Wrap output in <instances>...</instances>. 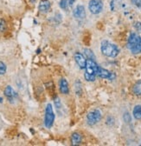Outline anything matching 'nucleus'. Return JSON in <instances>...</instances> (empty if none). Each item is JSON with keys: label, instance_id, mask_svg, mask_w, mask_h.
<instances>
[{"label": "nucleus", "instance_id": "nucleus-13", "mask_svg": "<svg viewBox=\"0 0 141 146\" xmlns=\"http://www.w3.org/2000/svg\"><path fill=\"white\" fill-rule=\"evenodd\" d=\"M81 141H82V137L79 133L75 132V133L72 134V136H71V143H72L73 145L81 144Z\"/></svg>", "mask_w": 141, "mask_h": 146}, {"label": "nucleus", "instance_id": "nucleus-12", "mask_svg": "<svg viewBox=\"0 0 141 146\" xmlns=\"http://www.w3.org/2000/svg\"><path fill=\"white\" fill-rule=\"evenodd\" d=\"M38 9L41 12H47L50 9V2L49 0H42L39 4Z\"/></svg>", "mask_w": 141, "mask_h": 146}, {"label": "nucleus", "instance_id": "nucleus-9", "mask_svg": "<svg viewBox=\"0 0 141 146\" xmlns=\"http://www.w3.org/2000/svg\"><path fill=\"white\" fill-rule=\"evenodd\" d=\"M74 58L76 62V64H78V66L81 69H85L86 67V64H87V59L85 58V57L80 52H76L74 55Z\"/></svg>", "mask_w": 141, "mask_h": 146}, {"label": "nucleus", "instance_id": "nucleus-6", "mask_svg": "<svg viewBox=\"0 0 141 146\" xmlns=\"http://www.w3.org/2000/svg\"><path fill=\"white\" fill-rule=\"evenodd\" d=\"M89 9L91 13L94 15L99 14L103 10V3L101 0H90L89 4Z\"/></svg>", "mask_w": 141, "mask_h": 146}, {"label": "nucleus", "instance_id": "nucleus-15", "mask_svg": "<svg viewBox=\"0 0 141 146\" xmlns=\"http://www.w3.org/2000/svg\"><path fill=\"white\" fill-rule=\"evenodd\" d=\"M132 91L136 96H141V81L137 82L133 87H132Z\"/></svg>", "mask_w": 141, "mask_h": 146}, {"label": "nucleus", "instance_id": "nucleus-23", "mask_svg": "<svg viewBox=\"0 0 141 146\" xmlns=\"http://www.w3.org/2000/svg\"><path fill=\"white\" fill-rule=\"evenodd\" d=\"M124 119H125V121H126L127 123L130 122V121H131V117H130V114H128V113H126V114L124 115Z\"/></svg>", "mask_w": 141, "mask_h": 146}, {"label": "nucleus", "instance_id": "nucleus-11", "mask_svg": "<svg viewBox=\"0 0 141 146\" xmlns=\"http://www.w3.org/2000/svg\"><path fill=\"white\" fill-rule=\"evenodd\" d=\"M59 88H60V91L62 93V94H64V95H66V94H68V92H69V87H68V81L65 79V78H62L61 80H60V83H59Z\"/></svg>", "mask_w": 141, "mask_h": 146}, {"label": "nucleus", "instance_id": "nucleus-20", "mask_svg": "<svg viewBox=\"0 0 141 146\" xmlns=\"http://www.w3.org/2000/svg\"><path fill=\"white\" fill-rule=\"evenodd\" d=\"M6 30V23L5 20L0 19V31H5Z\"/></svg>", "mask_w": 141, "mask_h": 146}, {"label": "nucleus", "instance_id": "nucleus-2", "mask_svg": "<svg viewBox=\"0 0 141 146\" xmlns=\"http://www.w3.org/2000/svg\"><path fill=\"white\" fill-rule=\"evenodd\" d=\"M100 50L103 55L108 58H115L119 53V49L118 48V46L107 40H104L101 42Z\"/></svg>", "mask_w": 141, "mask_h": 146}, {"label": "nucleus", "instance_id": "nucleus-1", "mask_svg": "<svg viewBox=\"0 0 141 146\" xmlns=\"http://www.w3.org/2000/svg\"><path fill=\"white\" fill-rule=\"evenodd\" d=\"M85 69H86L85 74H84L85 79L89 82H94L97 76L99 65L96 64V62L94 60L87 59Z\"/></svg>", "mask_w": 141, "mask_h": 146}, {"label": "nucleus", "instance_id": "nucleus-24", "mask_svg": "<svg viewBox=\"0 0 141 146\" xmlns=\"http://www.w3.org/2000/svg\"><path fill=\"white\" fill-rule=\"evenodd\" d=\"M75 0H68V2H69V5L70 6H71L74 3H75Z\"/></svg>", "mask_w": 141, "mask_h": 146}, {"label": "nucleus", "instance_id": "nucleus-5", "mask_svg": "<svg viewBox=\"0 0 141 146\" xmlns=\"http://www.w3.org/2000/svg\"><path fill=\"white\" fill-rule=\"evenodd\" d=\"M101 119V113L99 110H94L90 111L87 116V123L90 125H94L97 123H99Z\"/></svg>", "mask_w": 141, "mask_h": 146}, {"label": "nucleus", "instance_id": "nucleus-25", "mask_svg": "<svg viewBox=\"0 0 141 146\" xmlns=\"http://www.w3.org/2000/svg\"><path fill=\"white\" fill-rule=\"evenodd\" d=\"M2 103H3V98L0 97V104H2Z\"/></svg>", "mask_w": 141, "mask_h": 146}, {"label": "nucleus", "instance_id": "nucleus-19", "mask_svg": "<svg viewBox=\"0 0 141 146\" xmlns=\"http://www.w3.org/2000/svg\"><path fill=\"white\" fill-rule=\"evenodd\" d=\"M6 70H7V67L5 64V63H3L2 61H0V75L5 74Z\"/></svg>", "mask_w": 141, "mask_h": 146}, {"label": "nucleus", "instance_id": "nucleus-8", "mask_svg": "<svg viewBox=\"0 0 141 146\" xmlns=\"http://www.w3.org/2000/svg\"><path fill=\"white\" fill-rule=\"evenodd\" d=\"M73 15L75 18L77 19H84L86 17V11H85V7L81 5H77L73 11Z\"/></svg>", "mask_w": 141, "mask_h": 146}, {"label": "nucleus", "instance_id": "nucleus-14", "mask_svg": "<svg viewBox=\"0 0 141 146\" xmlns=\"http://www.w3.org/2000/svg\"><path fill=\"white\" fill-rule=\"evenodd\" d=\"M132 115H133L134 118H136L138 120L141 119V105H136L134 107Z\"/></svg>", "mask_w": 141, "mask_h": 146}, {"label": "nucleus", "instance_id": "nucleus-10", "mask_svg": "<svg viewBox=\"0 0 141 146\" xmlns=\"http://www.w3.org/2000/svg\"><path fill=\"white\" fill-rule=\"evenodd\" d=\"M97 76H99L101 78H108V79H113L114 78L113 73H112L111 71L106 70L104 68H101L99 66V70H98V73Z\"/></svg>", "mask_w": 141, "mask_h": 146}, {"label": "nucleus", "instance_id": "nucleus-3", "mask_svg": "<svg viewBox=\"0 0 141 146\" xmlns=\"http://www.w3.org/2000/svg\"><path fill=\"white\" fill-rule=\"evenodd\" d=\"M127 47L133 54L141 52V36L136 33H132L127 41Z\"/></svg>", "mask_w": 141, "mask_h": 146}, {"label": "nucleus", "instance_id": "nucleus-4", "mask_svg": "<svg viewBox=\"0 0 141 146\" xmlns=\"http://www.w3.org/2000/svg\"><path fill=\"white\" fill-rule=\"evenodd\" d=\"M55 121V113L53 111V107L51 104H48L45 109V116H44V125L46 128L49 129L52 127Z\"/></svg>", "mask_w": 141, "mask_h": 146}, {"label": "nucleus", "instance_id": "nucleus-7", "mask_svg": "<svg viewBox=\"0 0 141 146\" xmlns=\"http://www.w3.org/2000/svg\"><path fill=\"white\" fill-rule=\"evenodd\" d=\"M4 93H5V97L8 98V100L10 103L12 101H14L15 99H16L17 97H18V95H17V93L15 91V90L11 86H10V85H8V86L5 87V90H4Z\"/></svg>", "mask_w": 141, "mask_h": 146}, {"label": "nucleus", "instance_id": "nucleus-16", "mask_svg": "<svg viewBox=\"0 0 141 146\" xmlns=\"http://www.w3.org/2000/svg\"><path fill=\"white\" fill-rule=\"evenodd\" d=\"M84 54L87 56V59H92V60H94L95 61V56H94V52L91 50H89V49H85L84 50Z\"/></svg>", "mask_w": 141, "mask_h": 146}, {"label": "nucleus", "instance_id": "nucleus-17", "mask_svg": "<svg viewBox=\"0 0 141 146\" xmlns=\"http://www.w3.org/2000/svg\"><path fill=\"white\" fill-rule=\"evenodd\" d=\"M55 106L56 107V110L58 111V112H61V110H62V103H61V99L59 98H55Z\"/></svg>", "mask_w": 141, "mask_h": 146}, {"label": "nucleus", "instance_id": "nucleus-21", "mask_svg": "<svg viewBox=\"0 0 141 146\" xmlns=\"http://www.w3.org/2000/svg\"><path fill=\"white\" fill-rule=\"evenodd\" d=\"M131 2L137 7L141 8V0H131Z\"/></svg>", "mask_w": 141, "mask_h": 146}, {"label": "nucleus", "instance_id": "nucleus-22", "mask_svg": "<svg viewBox=\"0 0 141 146\" xmlns=\"http://www.w3.org/2000/svg\"><path fill=\"white\" fill-rule=\"evenodd\" d=\"M134 27H135V29H136L137 31H141V23H139V22H136V23L134 24Z\"/></svg>", "mask_w": 141, "mask_h": 146}, {"label": "nucleus", "instance_id": "nucleus-18", "mask_svg": "<svg viewBox=\"0 0 141 146\" xmlns=\"http://www.w3.org/2000/svg\"><path fill=\"white\" fill-rule=\"evenodd\" d=\"M59 6H60L62 9H63V10L67 9L68 6H70V5H69L68 0H61L60 3H59Z\"/></svg>", "mask_w": 141, "mask_h": 146}]
</instances>
